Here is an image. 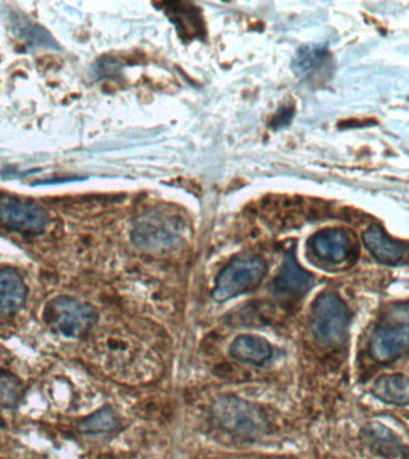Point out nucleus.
Instances as JSON below:
<instances>
[{"mask_svg": "<svg viewBox=\"0 0 409 459\" xmlns=\"http://www.w3.org/2000/svg\"><path fill=\"white\" fill-rule=\"evenodd\" d=\"M409 353V301L394 305L380 317L370 340L377 362H390Z\"/></svg>", "mask_w": 409, "mask_h": 459, "instance_id": "obj_1", "label": "nucleus"}, {"mask_svg": "<svg viewBox=\"0 0 409 459\" xmlns=\"http://www.w3.org/2000/svg\"><path fill=\"white\" fill-rule=\"evenodd\" d=\"M97 314L90 304L72 297L53 298L43 310L46 325L70 339L86 335L95 325Z\"/></svg>", "mask_w": 409, "mask_h": 459, "instance_id": "obj_2", "label": "nucleus"}, {"mask_svg": "<svg viewBox=\"0 0 409 459\" xmlns=\"http://www.w3.org/2000/svg\"><path fill=\"white\" fill-rule=\"evenodd\" d=\"M267 273V265L260 258H237L219 273L212 297L222 303L254 290Z\"/></svg>", "mask_w": 409, "mask_h": 459, "instance_id": "obj_3", "label": "nucleus"}, {"mask_svg": "<svg viewBox=\"0 0 409 459\" xmlns=\"http://www.w3.org/2000/svg\"><path fill=\"white\" fill-rule=\"evenodd\" d=\"M350 319V310L346 303L336 294H322L312 305V330L323 343L341 342L346 335Z\"/></svg>", "mask_w": 409, "mask_h": 459, "instance_id": "obj_4", "label": "nucleus"}, {"mask_svg": "<svg viewBox=\"0 0 409 459\" xmlns=\"http://www.w3.org/2000/svg\"><path fill=\"white\" fill-rule=\"evenodd\" d=\"M213 416L222 429L239 436H257L267 426V420L260 408L233 396L218 400L213 407Z\"/></svg>", "mask_w": 409, "mask_h": 459, "instance_id": "obj_5", "label": "nucleus"}, {"mask_svg": "<svg viewBox=\"0 0 409 459\" xmlns=\"http://www.w3.org/2000/svg\"><path fill=\"white\" fill-rule=\"evenodd\" d=\"M182 230L175 219L151 213L140 218L133 229L132 239L143 250L161 251L178 246Z\"/></svg>", "mask_w": 409, "mask_h": 459, "instance_id": "obj_6", "label": "nucleus"}, {"mask_svg": "<svg viewBox=\"0 0 409 459\" xmlns=\"http://www.w3.org/2000/svg\"><path fill=\"white\" fill-rule=\"evenodd\" d=\"M45 208L32 201L4 196L0 199V224L24 235H41L48 226Z\"/></svg>", "mask_w": 409, "mask_h": 459, "instance_id": "obj_7", "label": "nucleus"}, {"mask_svg": "<svg viewBox=\"0 0 409 459\" xmlns=\"http://www.w3.org/2000/svg\"><path fill=\"white\" fill-rule=\"evenodd\" d=\"M366 249L380 264L397 265L405 260L409 251V243L391 238L379 224L370 226L362 233Z\"/></svg>", "mask_w": 409, "mask_h": 459, "instance_id": "obj_8", "label": "nucleus"}, {"mask_svg": "<svg viewBox=\"0 0 409 459\" xmlns=\"http://www.w3.org/2000/svg\"><path fill=\"white\" fill-rule=\"evenodd\" d=\"M310 249L319 260L339 264L351 256L353 244L344 230L326 229L312 237Z\"/></svg>", "mask_w": 409, "mask_h": 459, "instance_id": "obj_9", "label": "nucleus"}, {"mask_svg": "<svg viewBox=\"0 0 409 459\" xmlns=\"http://www.w3.org/2000/svg\"><path fill=\"white\" fill-rule=\"evenodd\" d=\"M362 445L373 455L384 459H405L407 457V447L400 437L379 422L366 425L361 432Z\"/></svg>", "mask_w": 409, "mask_h": 459, "instance_id": "obj_10", "label": "nucleus"}, {"mask_svg": "<svg viewBox=\"0 0 409 459\" xmlns=\"http://www.w3.org/2000/svg\"><path fill=\"white\" fill-rule=\"evenodd\" d=\"M314 283V276L301 268L293 254H287L274 280V290L280 297H300Z\"/></svg>", "mask_w": 409, "mask_h": 459, "instance_id": "obj_11", "label": "nucleus"}, {"mask_svg": "<svg viewBox=\"0 0 409 459\" xmlns=\"http://www.w3.org/2000/svg\"><path fill=\"white\" fill-rule=\"evenodd\" d=\"M28 287L13 268L0 269V318L13 316L24 307Z\"/></svg>", "mask_w": 409, "mask_h": 459, "instance_id": "obj_12", "label": "nucleus"}, {"mask_svg": "<svg viewBox=\"0 0 409 459\" xmlns=\"http://www.w3.org/2000/svg\"><path fill=\"white\" fill-rule=\"evenodd\" d=\"M332 66L328 49L321 46H307L298 50L292 67L300 78L315 79Z\"/></svg>", "mask_w": 409, "mask_h": 459, "instance_id": "obj_13", "label": "nucleus"}, {"mask_svg": "<svg viewBox=\"0 0 409 459\" xmlns=\"http://www.w3.org/2000/svg\"><path fill=\"white\" fill-rule=\"evenodd\" d=\"M230 354L240 362L262 365L272 358L273 350L271 343L264 337L242 335L233 340L230 346Z\"/></svg>", "mask_w": 409, "mask_h": 459, "instance_id": "obj_14", "label": "nucleus"}, {"mask_svg": "<svg viewBox=\"0 0 409 459\" xmlns=\"http://www.w3.org/2000/svg\"><path fill=\"white\" fill-rule=\"evenodd\" d=\"M373 396L387 404L409 405V378L401 373L380 376L372 387Z\"/></svg>", "mask_w": 409, "mask_h": 459, "instance_id": "obj_15", "label": "nucleus"}, {"mask_svg": "<svg viewBox=\"0 0 409 459\" xmlns=\"http://www.w3.org/2000/svg\"><path fill=\"white\" fill-rule=\"evenodd\" d=\"M118 420L113 409L109 407L100 408V411L89 415L79 423V430L85 434H102L117 429Z\"/></svg>", "mask_w": 409, "mask_h": 459, "instance_id": "obj_16", "label": "nucleus"}, {"mask_svg": "<svg viewBox=\"0 0 409 459\" xmlns=\"http://www.w3.org/2000/svg\"><path fill=\"white\" fill-rule=\"evenodd\" d=\"M24 394L23 383L13 373L0 372V407L16 408Z\"/></svg>", "mask_w": 409, "mask_h": 459, "instance_id": "obj_17", "label": "nucleus"}, {"mask_svg": "<svg viewBox=\"0 0 409 459\" xmlns=\"http://www.w3.org/2000/svg\"><path fill=\"white\" fill-rule=\"evenodd\" d=\"M14 28L17 29L18 34L21 38L25 39L30 45L38 47H47V48H56L57 43L54 42L52 36L48 34L42 28L31 23L28 20H21V18H14Z\"/></svg>", "mask_w": 409, "mask_h": 459, "instance_id": "obj_18", "label": "nucleus"}]
</instances>
